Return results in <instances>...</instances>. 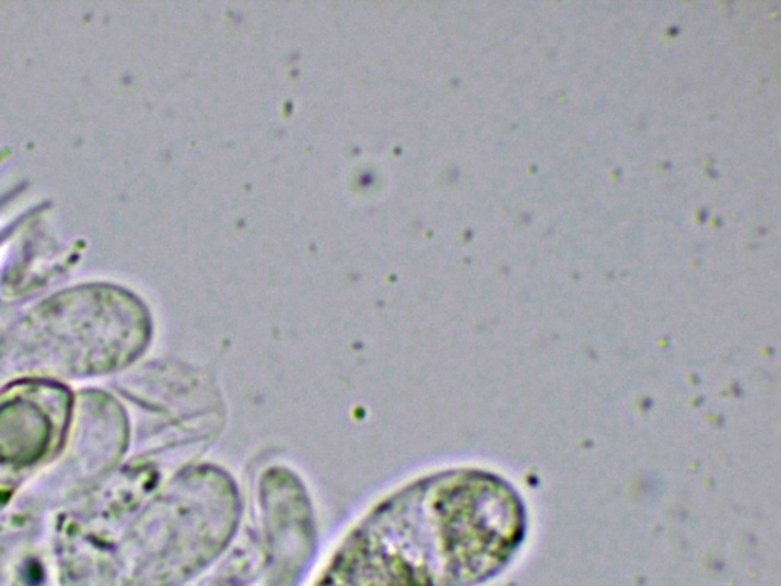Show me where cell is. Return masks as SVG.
<instances>
[{
	"label": "cell",
	"instance_id": "cell-1",
	"mask_svg": "<svg viewBox=\"0 0 781 586\" xmlns=\"http://www.w3.org/2000/svg\"><path fill=\"white\" fill-rule=\"evenodd\" d=\"M527 508L504 478L444 470L378 504L348 536L319 586L467 585L513 558Z\"/></svg>",
	"mask_w": 781,
	"mask_h": 586
}]
</instances>
